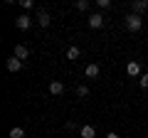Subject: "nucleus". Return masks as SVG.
Here are the masks:
<instances>
[{"mask_svg":"<svg viewBox=\"0 0 148 138\" xmlns=\"http://www.w3.org/2000/svg\"><path fill=\"white\" fill-rule=\"evenodd\" d=\"M148 10V0H133V15H141Z\"/></svg>","mask_w":148,"mask_h":138,"instance_id":"39448f33","label":"nucleus"},{"mask_svg":"<svg viewBox=\"0 0 148 138\" xmlns=\"http://www.w3.org/2000/svg\"><path fill=\"white\" fill-rule=\"evenodd\" d=\"M20 69H22V62H20L17 57H10V59H8V72H20Z\"/></svg>","mask_w":148,"mask_h":138,"instance_id":"1a4fd4ad","label":"nucleus"},{"mask_svg":"<svg viewBox=\"0 0 148 138\" xmlns=\"http://www.w3.org/2000/svg\"><path fill=\"white\" fill-rule=\"evenodd\" d=\"M141 86H143V89H148V74H141Z\"/></svg>","mask_w":148,"mask_h":138,"instance_id":"f3484780","label":"nucleus"},{"mask_svg":"<svg viewBox=\"0 0 148 138\" xmlns=\"http://www.w3.org/2000/svg\"><path fill=\"white\" fill-rule=\"evenodd\" d=\"M96 8H101V10H106V8H111V0H96Z\"/></svg>","mask_w":148,"mask_h":138,"instance_id":"dca6fc26","label":"nucleus"},{"mask_svg":"<svg viewBox=\"0 0 148 138\" xmlns=\"http://www.w3.org/2000/svg\"><path fill=\"white\" fill-rule=\"evenodd\" d=\"M15 27H17V30H30V27H32V17H30V15L15 17Z\"/></svg>","mask_w":148,"mask_h":138,"instance_id":"7ed1b4c3","label":"nucleus"},{"mask_svg":"<svg viewBox=\"0 0 148 138\" xmlns=\"http://www.w3.org/2000/svg\"><path fill=\"white\" fill-rule=\"evenodd\" d=\"M37 22H40L42 27H49V22H52V17H49V12H47V10H42L40 15H37Z\"/></svg>","mask_w":148,"mask_h":138,"instance_id":"9d476101","label":"nucleus"},{"mask_svg":"<svg viewBox=\"0 0 148 138\" xmlns=\"http://www.w3.org/2000/svg\"><path fill=\"white\" fill-rule=\"evenodd\" d=\"M77 96H79V99H84V96H89V86H77Z\"/></svg>","mask_w":148,"mask_h":138,"instance_id":"4468645a","label":"nucleus"},{"mask_svg":"<svg viewBox=\"0 0 148 138\" xmlns=\"http://www.w3.org/2000/svg\"><path fill=\"white\" fill-rule=\"evenodd\" d=\"M106 138H121V136H119V133H109Z\"/></svg>","mask_w":148,"mask_h":138,"instance_id":"6ab92c4d","label":"nucleus"},{"mask_svg":"<svg viewBox=\"0 0 148 138\" xmlns=\"http://www.w3.org/2000/svg\"><path fill=\"white\" fill-rule=\"evenodd\" d=\"M86 22H89V27H91V30H99V27L104 25V15H101V12H91Z\"/></svg>","mask_w":148,"mask_h":138,"instance_id":"f03ea898","label":"nucleus"},{"mask_svg":"<svg viewBox=\"0 0 148 138\" xmlns=\"http://www.w3.org/2000/svg\"><path fill=\"white\" fill-rule=\"evenodd\" d=\"M79 54H82L79 47H69L67 49V59H79Z\"/></svg>","mask_w":148,"mask_h":138,"instance_id":"ddd939ff","label":"nucleus"},{"mask_svg":"<svg viewBox=\"0 0 148 138\" xmlns=\"http://www.w3.org/2000/svg\"><path fill=\"white\" fill-rule=\"evenodd\" d=\"M10 138H25V128H20V126H15V128H10V133H8Z\"/></svg>","mask_w":148,"mask_h":138,"instance_id":"f8f14e48","label":"nucleus"},{"mask_svg":"<svg viewBox=\"0 0 148 138\" xmlns=\"http://www.w3.org/2000/svg\"><path fill=\"white\" fill-rule=\"evenodd\" d=\"M20 5H22V8H25V10H30V8H32V0H22Z\"/></svg>","mask_w":148,"mask_h":138,"instance_id":"a211bd4d","label":"nucleus"},{"mask_svg":"<svg viewBox=\"0 0 148 138\" xmlns=\"http://www.w3.org/2000/svg\"><path fill=\"white\" fill-rule=\"evenodd\" d=\"M99 64H86V69H84V74L89 77V79H96V77H99Z\"/></svg>","mask_w":148,"mask_h":138,"instance_id":"6e6552de","label":"nucleus"},{"mask_svg":"<svg viewBox=\"0 0 148 138\" xmlns=\"http://www.w3.org/2000/svg\"><path fill=\"white\" fill-rule=\"evenodd\" d=\"M49 94H52V96H62L64 94V84H62V81H57V79L49 81Z\"/></svg>","mask_w":148,"mask_h":138,"instance_id":"20e7f679","label":"nucleus"},{"mask_svg":"<svg viewBox=\"0 0 148 138\" xmlns=\"http://www.w3.org/2000/svg\"><path fill=\"white\" fill-rule=\"evenodd\" d=\"M126 72L131 77H138V79H141V64H138V62H128L126 64Z\"/></svg>","mask_w":148,"mask_h":138,"instance_id":"423d86ee","label":"nucleus"},{"mask_svg":"<svg viewBox=\"0 0 148 138\" xmlns=\"http://www.w3.org/2000/svg\"><path fill=\"white\" fill-rule=\"evenodd\" d=\"M77 10H89V0H77Z\"/></svg>","mask_w":148,"mask_h":138,"instance_id":"2eb2a0df","label":"nucleus"},{"mask_svg":"<svg viewBox=\"0 0 148 138\" xmlns=\"http://www.w3.org/2000/svg\"><path fill=\"white\" fill-rule=\"evenodd\" d=\"M27 54H30V49H27L25 44H15V54H12V57H17L22 62V59H27Z\"/></svg>","mask_w":148,"mask_h":138,"instance_id":"0eeeda50","label":"nucleus"},{"mask_svg":"<svg viewBox=\"0 0 148 138\" xmlns=\"http://www.w3.org/2000/svg\"><path fill=\"white\" fill-rule=\"evenodd\" d=\"M141 27H143V20H141V15H133V12H131V15L126 17V30H128V32H138Z\"/></svg>","mask_w":148,"mask_h":138,"instance_id":"f257e3e1","label":"nucleus"},{"mask_svg":"<svg viewBox=\"0 0 148 138\" xmlns=\"http://www.w3.org/2000/svg\"><path fill=\"white\" fill-rule=\"evenodd\" d=\"M94 136H96L94 126H82V138H94Z\"/></svg>","mask_w":148,"mask_h":138,"instance_id":"9b49d317","label":"nucleus"}]
</instances>
